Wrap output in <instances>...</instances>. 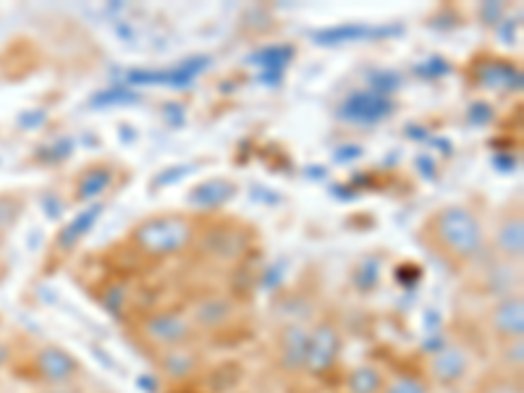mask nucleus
Wrapping results in <instances>:
<instances>
[{
  "label": "nucleus",
  "instance_id": "nucleus-10",
  "mask_svg": "<svg viewBox=\"0 0 524 393\" xmlns=\"http://www.w3.org/2000/svg\"><path fill=\"white\" fill-rule=\"evenodd\" d=\"M158 367L168 380H189L200 370V357L189 346H176L158 354Z\"/></svg>",
  "mask_w": 524,
  "mask_h": 393
},
{
  "label": "nucleus",
  "instance_id": "nucleus-17",
  "mask_svg": "<svg viewBox=\"0 0 524 393\" xmlns=\"http://www.w3.org/2000/svg\"><path fill=\"white\" fill-rule=\"evenodd\" d=\"M522 357H524V344L522 338H514V341H506L504 346V362L509 367H522Z\"/></svg>",
  "mask_w": 524,
  "mask_h": 393
},
{
  "label": "nucleus",
  "instance_id": "nucleus-19",
  "mask_svg": "<svg viewBox=\"0 0 524 393\" xmlns=\"http://www.w3.org/2000/svg\"><path fill=\"white\" fill-rule=\"evenodd\" d=\"M45 393H74V391H71L69 386H63V388H50V391H45Z\"/></svg>",
  "mask_w": 524,
  "mask_h": 393
},
{
  "label": "nucleus",
  "instance_id": "nucleus-8",
  "mask_svg": "<svg viewBox=\"0 0 524 393\" xmlns=\"http://www.w3.org/2000/svg\"><path fill=\"white\" fill-rule=\"evenodd\" d=\"M430 373L438 383H459L469 373V354L459 346H446L443 352L430 359Z\"/></svg>",
  "mask_w": 524,
  "mask_h": 393
},
{
  "label": "nucleus",
  "instance_id": "nucleus-5",
  "mask_svg": "<svg viewBox=\"0 0 524 393\" xmlns=\"http://www.w3.org/2000/svg\"><path fill=\"white\" fill-rule=\"evenodd\" d=\"M490 331L501 341H514L524 336V302L519 294H509L490 310L488 315Z\"/></svg>",
  "mask_w": 524,
  "mask_h": 393
},
{
  "label": "nucleus",
  "instance_id": "nucleus-7",
  "mask_svg": "<svg viewBox=\"0 0 524 393\" xmlns=\"http://www.w3.org/2000/svg\"><path fill=\"white\" fill-rule=\"evenodd\" d=\"M338 333L333 331L331 325H320L318 331L310 333V349H307V367L312 373H323L336 362L338 357Z\"/></svg>",
  "mask_w": 524,
  "mask_h": 393
},
{
  "label": "nucleus",
  "instance_id": "nucleus-14",
  "mask_svg": "<svg viewBox=\"0 0 524 393\" xmlns=\"http://www.w3.org/2000/svg\"><path fill=\"white\" fill-rule=\"evenodd\" d=\"M231 192H234V187L226 184V181H210V184L197 187V192H194V202H200V205H221L223 200L231 197Z\"/></svg>",
  "mask_w": 524,
  "mask_h": 393
},
{
  "label": "nucleus",
  "instance_id": "nucleus-3",
  "mask_svg": "<svg viewBox=\"0 0 524 393\" xmlns=\"http://www.w3.org/2000/svg\"><path fill=\"white\" fill-rule=\"evenodd\" d=\"M139 333L158 352H166V349H176V346H189L197 328H194L192 318L184 315V312L160 310L139 323Z\"/></svg>",
  "mask_w": 524,
  "mask_h": 393
},
{
  "label": "nucleus",
  "instance_id": "nucleus-9",
  "mask_svg": "<svg viewBox=\"0 0 524 393\" xmlns=\"http://www.w3.org/2000/svg\"><path fill=\"white\" fill-rule=\"evenodd\" d=\"M307 349H310V331H304L302 325H289L283 328L281 336V365L291 373L307 367Z\"/></svg>",
  "mask_w": 524,
  "mask_h": 393
},
{
  "label": "nucleus",
  "instance_id": "nucleus-15",
  "mask_svg": "<svg viewBox=\"0 0 524 393\" xmlns=\"http://www.w3.org/2000/svg\"><path fill=\"white\" fill-rule=\"evenodd\" d=\"M380 393H430V386L428 380L417 378V375H396L383 383Z\"/></svg>",
  "mask_w": 524,
  "mask_h": 393
},
{
  "label": "nucleus",
  "instance_id": "nucleus-6",
  "mask_svg": "<svg viewBox=\"0 0 524 393\" xmlns=\"http://www.w3.org/2000/svg\"><path fill=\"white\" fill-rule=\"evenodd\" d=\"M189 318H192L197 331H221L228 323H234L236 304L228 297L215 294V297H205L202 302H197V307H194Z\"/></svg>",
  "mask_w": 524,
  "mask_h": 393
},
{
  "label": "nucleus",
  "instance_id": "nucleus-13",
  "mask_svg": "<svg viewBox=\"0 0 524 393\" xmlns=\"http://www.w3.org/2000/svg\"><path fill=\"white\" fill-rule=\"evenodd\" d=\"M383 383H386V378H383V373L373 365L354 367L352 373H349V378H346L349 393H380L383 391Z\"/></svg>",
  "mask_w": 524,
  "mask_h": 393
},
{
  "label": "nucleus",
  "instance_id": "nucleus-12",
  "mask_svg": "<svg viewBox=\"0 0 524 393\" xmlns=\"http://www.w3.org/2000/svg\"><path fill=\"white\" fill-rule=\"evenodd\" d=\"M344 116L354 118V121H378L391 111V105L386 100H380L375 95H357L344 105Z\"/></svg>",
  "mask_w": 524,
  "mask_h": 393
},
{
  "label": "nucleus",
  "instance_id": "nucleus-16",
  "mask_svg": "<svg viewBox=\"0 0 524 393\" xmlns=\"http://www.w3.org/2000/svg\"><path fill=\"white\" fill-rule=\"evenodd\" d=\"M111 184V173L108 171H100V168H92V171H87V176L82 179V184H79V197L82 200H87V197H95V194L103 192L105 187Z\"/></svg>",
  "mask_w": 524,
  "mask_h": 393
},
{
  "label": "nucleus",
  "instance_id": "nucleus-1",
  "mask_svg": "<svg viewBox=\"0 0 524 393\" xmlns=\"http://www.w3.org/2000/svg\"><path fill=\"white\" fill-rule=\"evenodd\" d=\"M435 249L454 262H472L483 255L485 228L467 207H446L430 218Z\"/></svg>",
  "mask_w": 524,
  "mask_h": 393
},
{
  "label": "nucleus",
  "instance_id": "nucleus-4",
  "mask_svg": "<svg viewBox=\"0 0 524 393\" xmlns=\"http://www.w3.org/2000/svg\"><path fill=\"white\" fill-rule=\"evenodd\" d=\"M35 370L45 383H50L53 388H63L69 386L74 375L79 373V362L58 346H42L35 354Z\"/></svg>",
  "mask_w": 524,
  "mask_h": 393
},
{
  "label": "nucleus",
  "instance_id": "nucleus-11",
  "mask_svg": "<svg viewBox=\"0 0 524 393\" xmlns=\"http://www.w3.org/2000/svg\"><path fill=\"white\" fill-rule=\"evenodd\" d=\"M496 247L506 260H519L524 252V223L522 215H509L496 231Z\"/></svg>",
  "mask_w": 524,
  "mask_h": 393
},
{
  "label": "nucleus",
  "instance_id": "nucleus-18",
  "mask_svg": "<svg viewBox=\"0 0 524 393\" xmlns=\"http://www.w3.org/2000/svg\"><path fill=\"white\" fill-rule=\"evenodd\" d=\"M8 359H11V354H8V346H3V344H0V367L6 365Z\"/></svg>",
  "mask_w": 524,
  "mask_h": 393
},
{
  "label": "nucleus",
  "instance_id": "nucleus-2",
  "mask_svg": "<svg viewBox=\"0 0 524 393\" xmlns=\"http://www.w3.org/2000/svg\"><path fill=\"white\" fill-rule=\"evenodd\" d=\"M194 228L181 215H160L134 228V242L147 255H173L192 242Z\"/></svg>",
  "mask_w": 524,
  "mask_h": 393
}]
</instances>
